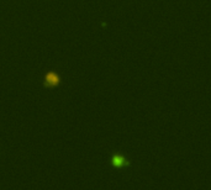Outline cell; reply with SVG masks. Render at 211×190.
I'll use <instances>...</instances> for the list:
<instances>
[{"mask_svg": "<svg viewBox=\"0 0 211 190\" xmlns=\"http://www.w3.org/2000/svg\"><path fill=\"white\" fill-rule=\"evenodd\" d=\"M59 84V78L56 75L54 72H51L46 75V80H45V85L46 86H56Z\"/></svg>", "mask_w": 211, "mask_h": 190, "instance_id": "1", "label": "cell"}, {"mask_svg": "<svg viewBox=\"0 0 211 190\" xmlns=\"http://www.w3.org/2000/svg\"><path fill=\"white\" fill-rule=\"evenodd\" d=\"M113 164H115V165H127L129 163L125 160V158H124V157H114V159H113Z\"/></svg>", "mask_w": 211, "mask_h": 190, "instance_id": "2", "label": "cell"}]
</instances>
